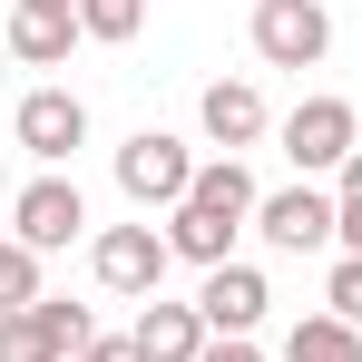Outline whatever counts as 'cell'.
Segmentation results:
<instances>
[{"instance_id":"6da1fadb","label":"cell","mask_w":362,"mask_h":362,"mask_svg":"<svg viewBox=\"0 0 362 362\" xmlns=\"http://www.w3.org/2000/svg\"><path fill=\"white\" fill-rule=\"evenodd\" d=\"M255 206H264V186L245 177V157H206L196 186H186V206L167 216V245L216 274V264H235V235L255 226Z\"/></svg>"},{"instance_id":"7a4b0ae2","label":"cell","mask_w":362,"mask_h":362,"mask_svg":"<svg viewBox=\"0 0 362 362\" xmlns=\"http://www.w3.org/2000/svg\"><path fill=\"white\" fill-rule=\"evenodd\" d=\"M274 137H284V157H294V177H343V157L362 147V108L353 98H333V88H313V98H294L284 118H274Z\"/></svg>"},{"instance_id":"3957f363","label":"cell","mask_w":362,"mask_h":362,"mask_svg":"<svg viewBox=\"0 0 362 362\" xmlns=\"http://www.w3.org/2000/svg\"><path fill=\"white\" fill-rule=\"evenodd\" d=\"M245 40H255L264 69H323L333 59V10L323 0H255Z\"/></svg>"},{"instance_id":"277c9868","label":"cell","mask_w":362,"mask_h":362,"mask_svg":"<svg viewBox=\"0 0 362 362\" xmlns=\"http://www.w3.org/2000/svg\"><path fill=\"white\" fill-rule=\"evenodd\" d=\"M186 186H196V157H186V137H167V127H137L118 147V196L147 216V206H167L177 216L186 206Z\"/></svg>"},{"instance_id":"5b68a950","label":"cell","mask_w":362,"mask_h":362,"mask_svg":"<svg viewBox=\"0 0 362 362\" xmlns=\"http://www.w3.org/2000/svg\"><path fill=\"white\" fill-rule=\"evenodd\" d=\"M167 264H177V245L157 235L147 216H137V226H108V235L88 245V274H98L108 294H127V303H157V284H167Z\"/></svg>"},{"instance_id":"8992f818","label":"cell","mask_w":362,"mask_h":362,"mask_svg":"<svg viewBox=\"0 0 362 362\" xmlns=\"http://www.w3.org/2000/svg\"><path fill=\"white\" fill-rule=\"evenodd\" d=\"M10 147H30L40 167H69V157L88 147V98H78V88H30V98L10 108Z\"/></svg>"},{"instance_id":"52a82bcc","label":"cell","mask_w":362,"mask_h":362,"mask_svg":"<svg viewBox=\"0 0 362 362\" xmlns=\"http://www.w3.org/2000/svg\"><path fill=\"white\" fill-rule=\"evenodd\" d=\"M10 235L30 245V255H59V245H78L88 235V196L49 167V177H30L20 196H10Z\"/></svg>"},{"instance_id":"ba28073f","label":"cell","mask_w":362,"mask_h":362,"mask_svg":"<svg viewBox=\"0 0 362 362\" xmlns=\"http://www.w3.org/2000/svg\"><path fill=\"white\" fill-rule=\"evenodd\" d=\"M255 235L274 245V255H323V245H333V186H313V177L274 186V196L255 206Z\"/></svg>"},{"instance_id":"9c48e42d","label":"cell","mask_w":362,"mask_h":362,"mask_svg":"<svg viewBox=\"0 0 362 362\" xmlns=\"http://www.w3.org/2000/svg\"><path fill=\"white\" fill-rule=\"evenodd\" d=\"M0 40H10V59H20V69H59L88 30H78L69 0H10V30H0Z\"/></svg>"},{"instance_id":"30bf717a","label":"cell","mask_w":362,"mask_h":362,"mask_svg":"<svg viewBox=\"0 0 362 362\" xmlns=\"http://www.w3.org/2000/svg\"><path fill=\"white\" fill-rule=\"evenodd\" d=\"M264 274H255V264H216V274H206V284H196V313H206V333H216V343H235V333H255V323H264Z\"/></svg>"},{"instance_id":"8fae6325","label":"cell","mask_w":362,"mask_h":362,"mask_svg":"<svg viewBox=\"0 0 362 362\" xmlns=\"http://www.w3.org/2000/svg\"><path fill=\"white\" fill-rule=\"evenodd\" d=\"M127 343H137V362H206V313L196 303H137V323H127Z\"/></svg>"},{"instance_id":"7c38bea8","label":"cell","mask_w":362,"mask_h":362,"mask_svg":"<svg viewBox=\"0 0 362 362\" xmlns=\"http://www.w3.org/2000/svg\"><path fill=\"white\" fill-rule=\"evenodd\" d=\"M196 118H206V137H216L226 157H245V147L274 127V118H264V88H255V78H216V88L196 98Z\"/></svg>"},{"instance_id":"4fadbf2b","label":"cell","mask_w":362,"mask_h":362,"mask_svg":"<svg viewBox=\"0 0 362 362\" xmlns=\"http://www.w3.org/2000/svg\"><path fill=\"white\" fill-rule=\"evenodd\" d=\"M284 362H362V323H343V313H303L294 333H284Z\"/></svg>"},{"instance_id":"5bb4252c","label":"cell","mask_w":362,"mask_h":362,"mask_svg":"<svg viewBox=\"0 0 362 362\" xmlns=\"http://www.w3.org/2000/svg\"><path fill=\"white\" fill-rule=\"evenodd\" d=\"M30 313H40V333H49L59 353H88V343H98V313H88V303H69V294H40Z\"/></svg>"},{"instance_id":"9a60e30c","label":"cell","mask_w":362,"mask_h":362,"mask_svg":"<svg viewBox=\"0 0 362 362\" xmlns=\"http://www.w3.org/2000/svg\"><path fill=\"white\" fill-rule=\"evenodd\" d=\"M333 245L362 255V147L343 157V177H333Z\"/></svg>"},{"instance_id":"2e32d148","label":"cell","mask_w":362,"mask_h":362,"mask_svg":"<svg viewBox=\"0 0 362 362\" xmlns=\"http://www.w3.org/2000/svg\"><path fill=\"white\" fill-rule=\"evenodd\" d=\"M78 30L118 49V40H137V30H147V0H78Z\"/></svg>"},{"instance_id":"e0dca14e","label":"cell","mask_w":362,"mask_h":362,"mask_svg":"<svg viewBox=\"0 0 362 362\" xmlns=\"http://www.w3.org/2000/svg\"><path fill=\"white\" fill-rule=\"evenodd\" d=\"M30 303H40V255L10 235L0 245V313H30Z\"/></svg>"},{"instance_id":"ac0fdd59","label":"cell","mask_w":362,"mask_h":362,"mask_svg":"<svg viewBox=\"0 0 362 362\" xmlns=\"http://www.w3.org/2000/svg\"><path fill=\"white\" fill-rule=\"evenodd\" d=\"M0 362H69V353L40 333V313H0Z\"/></svg>"},{"instance_id":"d6986e66","label":"cell","mask_w":362,"mask_h":362,"mask_svg":"<svg viewBox=\"0 0 362 362\" xmlns=\"http://www.w3.org/2000/svg\"><path fill=\"white\" fill-rule=\"evenodd\" d=\"M323 313L362 323V255H333V284H323Z\"/></svg>"},{"instance_id":"ffe728a7","label":"cell","mask_w":362,"mask_h":362,"mask_svg":"<svg viewBox=\"0 0 362 362\" xmlns=\"http://www.w3.org/2000/svg\"><path fill=\"white\" fill-rule=\"evenodd\" d=\"M78 362H137V343H127V333H98V343H88Z\"/></svg>"},{"instance_id":"44dd1931","label":"cell","mask_w":362,"mask_h":362,"mask_svg":"<svg viewBox=\"0 0 362 362\" xmlns=\"http://www.w3.org/2000/svg\"><path fill=\"white\" fill-rule=\"evenodd\" d=\"M206 362H264V353H255V333H235V343H206Z\"/></svg>"},{"instance_id":"7402d4cb","label":"cell","mask_w":362,"mask_h":362,"mask_svg":"<svg viewBox=\"0 0 362 362\" xmlns=\"http://www.w3.org/2000/svg\"><path fill=\"white\" fill-rule=\"evenodd\" d=\"M69 10H78V0H69Z\"/></svg>"},{"instance_id":"603a6c76","label":"cell","mask_w":362,"mask_h":362,"mask_svg":"<svg viewBox=\"0 0 362 362\" xmlns=\"http://www.w3.org/2000/svg\"><path fill=\"white\" fill-rule=\"evenodd\" d=\"M0 245H10V235H0Z\"/></svg>"}]
</instances>
